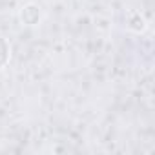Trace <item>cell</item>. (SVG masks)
<instances>
[{"label":"cell","instance_id":"1","mask_svg":"<svg viewBox=\"0 0 155 155\" xmlns=\"http://www.w3.org/2000/svg\"><path fill=\"white\" fill-rule=\"evenodd\" d=\"M8 62H9V44L0 35V69H4Z\"/></svg>","mask_w":155,"mask_h":155}]
</instances>
